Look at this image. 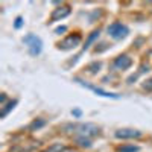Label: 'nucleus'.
<instances>
[{"label": "nucleus", "mask_w": 152, "mask_h": 152, "mask_svg": "<svg viewBox=\"0 0 152 152\" xmlns=\"http://www.w3.org/2000/svg\"><path fill=\"white\" fill-rule=\"evenodd\" d=\"M66 129H75L73 132H78L79 137H90V135H97L100 132L99 126L93 123H81V125H69Z\"/></svg>", "instance_id": "f257e3e1"}, {"label": "nucleus", "mask_w": 152, "mask_h": 152, "mask_svg": "<svg viewBox=\"0 0 152 152\" xmlns=\"http://www.w3.org/2000/svg\"><path fill=\"white\" fill-rule=\"evenodd\" d=\"M128 32H129L128 28H126L125 24L119 23V21H114L108 26V34L114 38V40H122V38H125L128 35Z\"/></svg>", "instance_id": "f03ea898"}, {"label": "nucleus", "mask_w": 152, "mask_h": 152, "mask_svg": "<svg viewBox=\"0 0 152 152\" xmlns=\"http://www.w3.org/2000/svg\"><path fill=\"white\" fill-rule=\"evenodd\" d=\"M23 41L26 43L28 46H29V52H31V55H38L41 52V40L38 38L37 35H34V34H29V35H26L23 38Z\"/></svg>", "instance_id": "7ed1b4c3"}, {"label": "nucleus", "mask_w": 152, "mask_h": 152, "mask_svg": "<svg viewBox=\"0 0 152 152\" xmlns=\"http://www.w3.org/2000/svg\"><path fill=\"white\" fill-rule=\"evenodd\" d=\"M81 43V37L79 35H70V37H67L62 43H59L58 46H59V49H62V50H69V49H73V47H76Z\"/></svg>", "instance_id": "20e7f679"}, {"label": "nucleus", "mask_w": 152, "mask_h": 152, "mask_svg": "<svg viewBox=\"0 0 152 152\" xmlns=\"http://www.w3.org/2000/svg\"><path fill=\"white\" fill-rule=\"evenodd\" d=\"M132 64V59L128 56V55H120L116 58V61H114V67L119 69V70H126L129 69Z\"/></svg>", "instance_id": "39448f33"}, {"label": "nucleus", "mask_w": 152, "mask_h": 152, "mask_svg": "<svg viewBox=\"0 0 152 152\" xmlns=\"http://www.w3.org/2000/svg\"><path fill=\"white\" fill-rule=\"evenodd\" d=\"M76 82H79L81 85H84V87H87V88H90L91 91H94V93H97L99 96H104V97H111V99H119V96L117 94H113V93H108V91H104V90H100V88H97V87H93V85H88V84H85V82H82L81 79H76Z\"/></svg>", "instance_id": "423d86ee"}, {"label": "nucleus", "mask_w": 152, "mask_h": 152, "mask_svg": "<svg viewBox=\"0 0 152 152\" xmlns=\"http://www.w3.org/2000/svg\"><path fill=\"white\" fill-rule=\"evenodd\" d=\"M140 135H142V132L137 129H119V131H116L117 138H135Z\"/></svg>", "instance_id": "0eeeda50"}, {"label": "nucleus", "mask_w": 152, "mask_h": 152, "mask_svg": "<svg viewBox=\"0 0 152 152\" xmlns=\"http://www.w3.org/2000/svg\"><path fill=\"white\" fill-rule=\"evenodd\" d=\"M70 14V8L69 6H64V8H58L52 12V15H50V21L49 23H52V21H56L59 18H64Z\"/></svg>", "instance_id": "6e6552de"}, {"label": "nucleus", "mask_w": 152, "mask_h": 152, "mask_svg": "<svg viewBox=\"0 0 152 152\" xmlns=\"http://www.w3.org/2000/svg\"><path fill=\"white\" fill-rule=\"evenodd\" d=\"M140 148L135 145H122L117 148V152H138Z\"/></svg>", "instance_id": "1a4fd4ad"}, {"label": "nucleus", "mask_w": 152, "mask_h": 152, "mask_svg": "<svg viewBox=\"0 0 152 152\" xmlns=\"http://www.w3.org/2000/svg\"><path fill=\"white\" fill-rule=\"evenodd\" d=\"M76 143L82 148H91V140L88 137H78L76 138Z\"/></svg>", "instance_id": "9d476101"}, {"label": "nucleus", "mask_w": 152, "mask_h": 152, "mask_svg": "<svg viewBox=\"0 0 152 152\" xmlns=\"http://www.w3.org/2000/svg\"><path fill=\"white\" fill-rule=\"evenodd\" d=\"M44 125H46V120H44V119H38V120H34V122L31 123L29 129H31V131H35V129H38V128H41V126H44Z\"/></svg>", "instance_id": "9b49d317"}, {"label": "nucleus", "mask_w": 152, "mask_h": 152, "mask_svg": "<svg viewBox=\"0 0 152 152\" xmlns=\"http://www.w3.org/2000/svg\"><path fill=\"white\" fill-rule=\"evenodd\" d=\"M99 34H100V31H99V29H97V31H94V32H91V35H90V37H88V40H87V43H85V46H84V49H87L88 46H90V44H91V43H93V41L96 40V38L99 37Z\"/></svg>", "instance_id": "f8f14e48"}, {"label": "nucleus", "mask_w": 152, "mask_h": 152, "mask_svg": "<svg viewBox=\"0 0 152 152\" xmlns=\"http://www.w3.org/2000/svg\"><path fill=\"white\" fill-rule=\"evenodd\" d=\"M64 149H66V148L62 146V145H53V146H50L46 152H62Z\"/></svg>", "instance_id": "ddd939ff"}, {"label": "nucleus", "mask_w": 152, "mask_h": 152, "mask_svg": "<svg viewBox=\"0 0 152 152\" xmlns=\"http://www.w3.org/2000/svg\"><path fill=\"white\" fill-rule=\"evenodd\" d=\"M15 104H17L15 100H12V102H11V104H9V105H8L6 108H3V110H2V117H5L6 114H8V111H9L11 108H14V105H15Z\"/></svg>", "instance_id": "4468645a"}, {"label": "nucleus", "mask_w": 152, "mask_h": 152, "mask_svg": "<svg viewBox=\"0 0 152 152\" xmlns=\"http://www.w3.org/2000/svg\"><path fill=\"white\" fill-rule=\"evenodd\" d=\"M143 88H145L146 91H152V78H151V79H148V81L143 84Z\"/></svg>", "instance_id": "2eb2a0df"}, {"label": "nucleus", "mask_w": 152, "mask_h": 152, "mask_svg": "<svg viewBox=\"0 0 152 152\" xmlns=\"http://www.w3.org/2000/svg\"><path fill=\"white\" fill-rule=\"evenodd\" d=\"M21 23H23V18H21V17H17V20H15V28H17V29L21 26Z\"/></svg>", "instance_id": "dca6fc26"}, {"label": "nucleus", "mask_w": 152, "mask_h": 152, "mask_svg": "<svg viewBox=\"0 0 152 152\" xmlns=\"http://www.w3.org/2000/svg\"><path fill=\"white\" fill-rule=\"evenodd\" d=\"M66 31H67V28H66V26H61V28H58L55 32H56V34H61V32H66Z\"/></svg>", "instance_id": "f3484780"}, {"label": "nucleus", "mask_w": 152, "mask_h": 152, "mask_svg": "<svg viewBox=\"0 0 152 152\" xmlns=\"http://www.w3.org/2000/svg\"><path fill=\"white\" fill-rule=\"evenodd\" d=\"M73 114H75V116H81V111H79V110H75Z\"/></svg>", "instance_id": "a211bd4d"}, {"label": "nucleus", "mask_w": 152, "mask_h": 152, "mask_svg": "<svg viewBox=\"0 0 152 152\" xmlns=\"http://www.w3.org/2000/svg\"><path fill=\"white\" fill-rule=\"evenodd\" d=\"M62 152H76V151H72V149H64Z\"/></svg>", "instance_id": "6ab92c4d"}]
</instances>
